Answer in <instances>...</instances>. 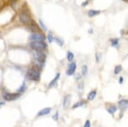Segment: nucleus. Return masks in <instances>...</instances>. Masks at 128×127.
Segmentation results:
<instances>
[{"instance_id": "8", "label": "nucleus", "mask_w": 128, "mask_h": 127, "mask_svg": "<svg viewBox=\"0 0 128 127\" xmlns=\"http://www.w3.org/2000/svg\"><path fill=\"white\" fill-rule=\"evenodd\" d=\"M118 107L120 110H126L128 108V100L126 99H122L118 102Z\"/></svg>"}, {"instance_id": "27", "label": "nucleus", "mask_w": 128, "mask_h": 127, "mask_svg": "<svg viewBox=\"0 0 128 127\" xmlns=\"http://www.w3.org/2000/svg\"><path fill=\"white\" fill-rule=\"evenodd\" d=\"M123 82H124L123 77H120V79H119V83H120V84H122Z\"/></svg>"}, {"instance_id": "29", "label": "nucleus", "mask_w": 128, "mask_h": 127, "mask_svg": "<svg viewBox=\"0 0 128 127\" xmlns=\"http://www.w3.org/2000/svg\"><path fill=\"white\" fill-rule=\"evenodd\" d=\"M5 104V102H0V106H3V105H4Z\"/></svg>"}, {"instance_id": "16", "label": "nucleus", "mask_w": 128, "mask_h": 127, "mask_svg": "<svg viewBox=\"0 0 128 127\" xmlns=\"http://www.w3.org/2000/svg\"><path fill=\"white\" fill-rule=\"evenodd\" d=\"M74 53L71 52V51H68V53H67V59H68V61H72L74 60Z\"/></svg>"}, {"instance_id": "25", "label": "nucleus", "mask_w": 128, "mask_h": 127, "mask_svg": "<svg viewBox=\"0 0 128 127\" xmlns=\"http://www.w3.org/2000/svg\"><path fill=\"white\" fill-rule=\"evenodd\" d=\"M84 127H90V120H86L84 125Z\"/></svg>"}, {"instance_id": "14", "label": "nucleus", "mask_w": 128, "mask_h": 127, "mask_svg": "<svg viewBox=\"0 0 128 127\" xmlns=\"http://www.w3.org/2000/svg\"><path fill=\"white\" fill-rule=\"evenodd\" d=\"M54 41L56 43V44L60 47L63 46L64 45V41L62 38H59V37H54Z\"/></svg>"}, {"instance_id": "4", "label": "nucleus", "mask_w": 128, "mask_h": 127, "mask_svg": "<svg viewBox=\"0 0 128 127\" xmlns=\"http://www.w3.org/2000/svg\"><path fill=\"white\" fill-rule=\"evenodd\" d=\"M34 59L38 61L40 64H44L45 60H46V55L44 54L43 51H36L34 50Z\"/></svg>"}, {"instance_id": "30", "label": "nucleus", "mask_w": 128, "mask_h": 127, "mask_svg": "<svg viewBox=\"0 0 128 127\" xmlns=\"http://www.w3.org/2000/svg\"><path fill=\"white\" fill-rule=\"evenodd\" d=\"M11 1H16V0H11Z\"/></svg>"}, {"instance_id": "3", "label": "nucleus", "mask_w": 128, "mask_h": 127, "mask_svg": "<svg viewBox=\"0 0 128 127\" xmlns=\"http://www.w3.org/2000/svg\"><path fill=\"white\" fill-rule=\"evenodd\" d=\"M19 20L24 25H29L32 22V17H31L30 14L26 11H22L19 14Z\"/></svg>"}, {"instance_id": "21", "label": "nucleus", "mask_w": 128, "mask_h": 127, "mask_svg": "<svg viewBox=\"0 0 128 127\" xmlns=\"http://www.w3.org/2000/svg\"><path fill=\"white\" fill-rule=\"evenodd\" d=\"M121 71H122V67H121L120 65H118V66L115 67L114 73V74H119V73H120Z\"/></svg>"}, {"instance_id": "6", "label": "nucleus", "mask_w": 128, "mask_h": 127, "mask_svg": "<svg viewBox=\"0 0 128 127\" xmlns=\"http://www.w3.org/2000/svg\"><path fill=\"white\" fill-rule=\"evenodd\" d=\"M20 97V93H16V94L6 93L4 95V99L5 101L11 102V101H15V100L18 99Z\"/></svg>"}, {"instance_id": "9", "label": "nucleus", "mask_w": 128, "mask_h": 127, "mask_svg": "<svg viewBox=\"0 0 128 127\" xmlns=\"http://www.w3.org/2000/svg\"><path fill=\"white\" fill-rule=\"evenodd\" d=\"M59 78H60V73H56V77L54 78V79H53L50 82V84H49V85H48L49 89H51V88L56 86V85H57V80L59 79Z\"/></svg>"}, {"instance_id": "15", "label": "nucleus", "mask_w": 128, "mask_h": 127, "mask_svg": "<svg viewBox=\"0 0 128 127\" xmlns=\"http://www.w3.org/2000/svg\"><path fill=\"white\" fill-rule=\"evenodd\" d=\"M111 43V46L114 47V48H117L119 46V43H120V39L119 38H112L110 41Z\"/></svg>"}, {"instance_id": "23", "label": "nucleus", "mask_w": 128, "mask_h": 127, "mask_svg": "<svg viewBox=\"0 0 128 127\" xmlns=\"http://www.w3.org/2000/svg\"><path fill=\"white\" fill-rule=\"evenodd\" d=\"M26 83H23V85L19 88V90H18V92H19V93H22V92H24L25 91H26Z\"/></svg>"}, {"instance_id": "22", "label": "nucleus", "mask_w": 128, "mask_h": 127, "mask_svg": "<svg viewBox=\"0 0 128 127\" xmlns=\"http://www.w3.org/2000/svg\"><path fill=\"white\" fill-rule=\"evenodd\" d=\"M38 24H40V26L41 29L44 30V31H47L46 26H45V24L44 23V22H43L42 20H38Z\"/></svg>"}, {"instance_id": "7", "label": "nucleus", "mask_w": 128, "mask_h": 127, "mask_svg": "<svg viewBox=\"0 0 128 127\" xmlns=\"http://www.w3.org/2000/svg\"><path fill=\"white\" fill-rule=\"evenodd\" d=\"M76 68H77V64H76L75 61H71L68 65V70L66 72L68 76H71V75L74 74L76 71Z\"/></svg>"}, {"instance_id": "26", "label": "nucleus", "mask_w": 128, "mask_h": 127, "mask_svg": "<svg viewBox=\"0 0 128 127\" xmlns=\"http://www.w3.org/2000/svg\"><path fill=\"white\" fill-rule=\"evenodd\" d=\"M53 119H54L55 120H58V112H56V115L53 116Z\"/></svg>"}, {"instance_id": "10", "label": "nucleus", "mask_w": 128, "mask_h": 127, "mask_svg": "<svg viewBox=\"0 0 128 127\" xmlns=\"http://www.w3.org/2000/svg\"><path fill=\"white\" fill-rule=\"evenodd\" d=\"M50 112H51V108H43V109H41L40 111L38 113L37 116H38V117H40V116L47 115V114H49Z\"/></svg>"}, {"instance_id": "12", "label": "nucleus", "mask_w": 128, "mask_h": 127, "mask_svg": "<svg viewBox=\"0 0 128 127\" xmlns=\"http://www.w3.org/2000/svg\"><path fill=\"white\" fill-rule=\"evenodd\" d=\"M70 100H71V96L70 95H66L63 98V108H67L68 106L69 105Z\"/></svg>"}, {"instance_id": "17", "label": "nucleus", "mask_w": 128, "mask_h": 127, "mask_svg": "<svg viewBox=\"0 0 128 127\" xmlns=\"http://www.w3.org/2000/svg\"><path fill=\"white\" fill-rule=\"evenodd\" d=\"M116 110H117V108H116V106H114V105L110 106V107L108 108V112L111 114H114V113L116 112Z\"/></svg>"}, {"instance_id": "19", "label": "nucleus", "mask_w": 128, "mask_h": 127, "mask_svg": "<svg viewBox=\"0 0 128 127\" xmlns=\"http://www.w3.org/2000/svg\"><path fill=\"white\" fill-rule=\"evenodd\" d=\"M81 73H82V75H83V76H86V75H87L88 68H87V66H86V65H83V66H82Z\"/></svg>"}, {"instance_id": "28", "label": "nucleus", "mask_w": 128, "mask_h": 127, "mask_svg": "<svg viewBox=\"0 0 128 127\" xmlns=\"http://www.w3.org/2000/svg\"><path fill=\"white\" fill-rule=\"evenodd\" d=\"M88 3H89V0H88V1H86V2H84V3H82V6H83V7H84V6H86V4H87Z\"/></svg>"}, {"instance_id": "20", "label": "nucleus", "mask_w": 128, "mask_h": 127, "mask_svg": "<svg viewBox=\"0 0 128 127\" xmlns=\"http://www.w3.org/2000/svg\"><path fill=\"white\" fill-rule=\"evenodd\" d=\"M47 39H48V42L50 44L54 41V36H53L52 32H48V35H47Z\"/></svg>"}, {"instance_id": "13", "label": "nucleus", "mask_w": 128, "mask_h": 127, "mask_svg": "<svg viewBox=\"0 0 128 127\" xmlns=\"http://www.w3.org/2000/svg\"><path fill=\"white\" fill-rule=\"evenodd\" d=\"M96 90H93V91H90L87 95V100L88 101H92L94 100V98L96 97Z\"/></svg>"}, {"instance_id": "24", "label": "nucleus", "mask_w": 128, "mask_h": 127, "mask_svg": "<svg viewBox=\"0 0 128 127\" xmlns=\"http://www.w3.org/2000/svg\"><path fill=\"white\" fill-rule=\"evenodd\" d=\"M101 53H96V55H95V58H96V62H99L100 61V59H101Z\"/></svg>"}, {"instance_id": "11", "label": "nucleus", "mask_w": 128, "mask_h": 127, "mask_svg": "<svg viewBox=\"0 0 128 127\" xmlns=\"http://www.w3.org/2000/svg\"><path fill=\"white\" fill-rule=\"evenodd\" d=\"M101 14V10L98 9H90L88 11V16L89 17H95Z\"/></svg>"}, {"instance_id": "5", "label": "nucleus", "mask_w": 128, "mask_h": 127, "mask_svg": "<svg viewBox=\"0 0 128 127\" xmlns=\"http://www.w3.org/2000/svg\"><path fill=\"white\" fill-rule=\"evenodd\" d=\"M30 41H44L45 36L44 33L38 32H34L29 37Z\"/></svg>"}, {"instance_id": "2", "label": "nucleus", "mask_w": 128, "mask_h": 127, "mask_svg": "<svg viewBox=\"0 0 128 127\" xmlns=\"http://www.w3.org/2000/svg\"><path fill=\"white\" fill-rule=\"evenodd\" d=\"M30 46L36 51H44L47 49V44L44 41H32Z\"/></svg>"}, {"instance_id": "1", "label": "nucleus", "mask_w": 128, "mask_h": 127, "mask_svg": "<svg viewBox=\"0 0 128 127\" xmlns=\"http://www.w3.org/2000/svg\"><path fill=\"white\" fill-rule=\"evenodd\" d=\"M26 77L28 79L32 81H38L40 79V67L38 66H34L28 71Z\"/></svg>"}, {"instance_id": "18", "label": "nucleus", "mask_w": 128, "mask_h": 127, "mask_svg": "<svg viewBox=\"0 0 128 127\" xmlns=\"http://www.w3.org/2000/svg\"><path fill=\"white\" fill-rule=\"evenodd\" d=\"M84 104V101H80V102H76L75 104H74L73 105V107H72V108L73 109H75V108H80V107H82Z\"/></svg>"}]
</instances>
